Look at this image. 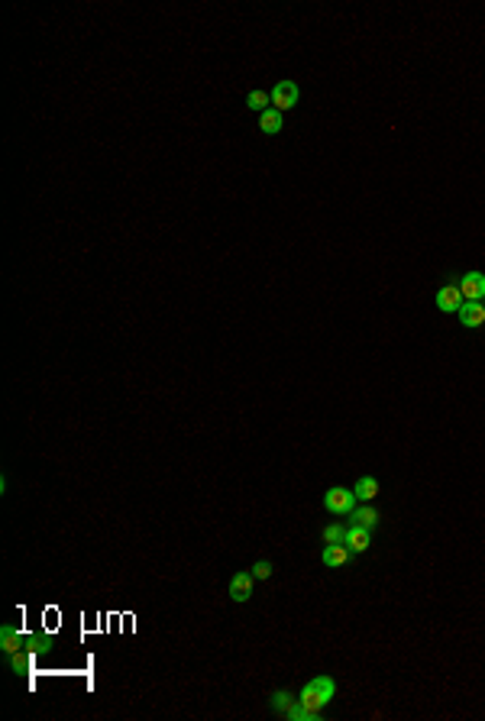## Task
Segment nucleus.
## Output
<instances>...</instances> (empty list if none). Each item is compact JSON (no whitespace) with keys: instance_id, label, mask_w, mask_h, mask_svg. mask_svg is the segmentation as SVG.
Wrapping results in <instances>:
<instances>
[{"instance_id":"1","label":"nucleus","mask_w":485,"mask_h":721,"mask_svg":"<svg viewBox=\"0 0 485 721\" xmlns=\"http://www.w3.org/2000/svg\"><path fill=\"white\" fill-rule=\"evenodd\" d=\"M333 696H337V682H333V676H314L305 689H301L298 705H305V709H311V711H320Z\"/></svg>"},{"instance_id":"2","label":"nucleus","mask_w":485,"mask_h":721,"mask_svg":"<svg viewBox=\"0 0 485 721\" xmlns=\"http://www.w3.org/2000/svg\"><path fill=\"white\" fill-rule=\"evenodd\" d=\"M324 508L333 511V514H353L356 508V492L347 485H333L324 492Z\"/></svg>"},{"instance_id":"3","label":"nucleus","mask_w":485,"mask_h":721,"mask_svg":"<svg viewBox=\"0 0 485 721\" xmlns=\"http://www.w3.org/2000/svg\"><path fill=\"white\" fill-rule=\"evenodd\" d=\"M269 94H272V107H275V110H278V114H285V110H291V107L298 104V94H301V91H298L295 81H288V78H285V81H278Z\"/></svg>"},{"instance_id":"4","label":"nucleus","mask_w":485,"mask_h":721,"mask_svg":"<svg viewBox=\"0 0 485 721\" xmlns=\"http://www.w3.org/2000/svg\"><path fill=\"white\" fill-rule=\"evenodd\" d=\"M433 301H437V308H440L443 314H460V308H463V291H460V282L443 285Z\"/></svg>"},{"instance_id":"5","label":"nucleus","mask_w":485,"mask_h":721,"mask_svg":"<svg viewBox=\"0 0 485 721\" xmlns=\"http://www.w3.org/2000/svg\"><path fill=\"white\" fill-rule=\"evenodd\" d=\"M460 291H463V301H485V275L482 272H466L460 278Z\"/></svg>"},{"instance_id":"6","label":"nucleus","mask_w":485,"mask_h":721,"mask_svg":"<svg viewBox=\"0 0 485 721\" xmlns=\"http://www.w3.org/2000/svg\"><path fill=\"white\" fill-rule=\"evenodd\" d=\"M343 543L349 547V553H366L372 547V530L359 527V524H349L347 534H343Z\"/></svg>"},{"instance_id":"7","label":"nucleus","mask_w":485,"mask_h":721,"mask_svg":"<svg viewBox=\"0 0 485 721\" xmlns=\"http://www.w3.org/2000/svg\"><path fill=\"white\" fill-rule=\"evenodd\" d=\"M253 585H256L253 573H233L230 576V598H233V602H249Z\"/></svg>"},{"instance_id":"8","label":"nucleus","mask_w":485,"mask_h":721,"mask_svg":"<svg viewBox=\"0 0 485 721\" xmlns=\"http://www.w3.org/2000/svg\"><path fill=\"white\" fill-rule=\"evenodd\" d=\"M460 324L469 330L482 327L485 324V301H463V308H460Z\"/></svg>"},{"instance_id":"9","label":"nucleus","mask_w":485,"mask_h":721,"mask_svg":"<svg viewBox=\"0 0 485 721\" xmlns=\"http://www.w3.org/2000/svg\"><path fill=\"white\" fill-rule=\"evenodd\" d=\"M349 556H353V553H349L347 543H327V547H324V553H320V563H324V566H330V570H337V566H343Z\"/></svg>"},{"instance_id":"10","label":"nucleus","mask_w":485,"mask_h":721,"mask_svg":"<svg viewBox=\"0 0 485 721\" xmlns=\"http://www.w3.org/2000/svg\"><path fill=\"white\" fill-rule=\"evenodd\" d=\"M353 492H356V501H375V499H379V492H382V485H379V479H375V476H362V479H356Z\"/></svg>"},{"instance_id":"11","label":"nucleus","mask_w":485,"mask_h":721,"mask_svg":"<svg viewBox=\"0 0 485 721\" xmlns=\"http://www.w3.org/2000/svg\"><path fill=\"white\" fill-rule=\"evenodd\" d=\"M379 518H382V514L375 508L362 505V508H353V521H349V524H359V527L372 530V527H379Z\"/></svg>"},{"instance_id":"12","label":"nucleus","mask_w":485,"mask_h":721,"mask_svg":"<svg viewBox=\"0 0 485 721\" xmlns=\"http://www.w3.org/2000/svg\"><path fill=\"white\" fill-rule=\"evenodd\" d=\"M285 127V114H278V110H265L262 117H259V129H262L265 136H275V133H278V129Z\"/></svg>"},{"instance_id":"13","label":"nucleus","mask_w":485,"mask_h":721,"mask_svg":"<svg viewBox=\"0 0 485 721\" xmlns=\"http://www.w3.org/2000/svg\"><path fill=\"white\" fill-rule=\"evenodd\" d=\"M0 647L7 650V654H20L23 637H20V631H17L13 625H3V631H0Z\"/></svg>"},{"instance_id":"14","label":"nucleus","mask_w":485,"mask_h":721,"mask_svg":"<svg viewBox=\"0 0 485 721\" xmlns=\"http://www.w3.org/2000/svg\"><path fill=\"white\" fill-rule=\"evenodd\" d=\"M246 107H249L253 114H259V117H262L265 110H272V94H269V91H249V97H246Z\"/></svg>"},{"instance_id":"15","label":"nucleus","mask_w":485,"mask_h":721,"mask_svg":"<svg viewBox=\"0 0 485 721\" xmlns=\"http://www.w3.org/2000/svg\"><path fill=\"white\" fill-rule=\"evenodd\" d=\"M295 696H291V692H275L272 696V711H278V715H288V709H291V705H295Z\"/></svg>"},{"instance_id":"16","label":"nucleus","mask_w":485,"mask_h":721,"mask_svg":"<svg viewBox=\"0 0 485 721\" xmlns=\"http://www.w3.org/2000/svg\"><path fill=\"white\" fill-rule=\"evenodd\" d=\"M285 718H291V721H317L320 718V711H311V709H305V705H291V709H288V715Z\"/></svg>"},{"instance_id":"17","label":"nucleus","mask_w":485,"mask_h":721,"mask_svg":"<svg viewBox=\"0 0 485 721\" xmlns=\"http://www.w3.org/2000/svg\"><path fill=\"white\" fill-rule=\"evenodd\" d=\"M343 534H347V527H340V524H327V527L320 530L324 543H343Z\"/></svg>"},{"instance_id":"18","label":"nucleus","mask_w":485,"mask_h":721,"mask_svg":"<svg viewBox=\"0 0 485 721\" xmlns=\"http://www.w3.org/2000/svg\"><path fill=\"white\" fill-rule=\"evenodd\" d=\"M253 576H256V583H265V579L272 576V563H269V560L253 563Z\"/></svg>"},{"instance_id":"19","label":"nucleus","mask_w":485,"mask_h":721,"mask_svg":"<svg viewBox=\"0 0 485 721\" xmlns=\"http://www.w3.org/2000/svg\"><path fill=\"white\" fill-rule=\"evenodd\" d=\"M10 660H13V669H17V673H23V669L30 667V657H26V654H10Z\"/></svg>"}]
</instances>
